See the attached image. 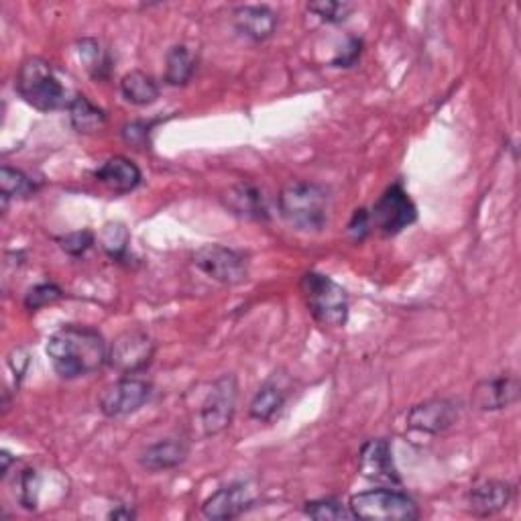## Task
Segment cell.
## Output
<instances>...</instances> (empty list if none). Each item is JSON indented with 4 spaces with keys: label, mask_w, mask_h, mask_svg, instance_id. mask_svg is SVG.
<instances>
[{
    "label": "cell",
    "mask_w": 521,
    "mask_h": 521,
    "mask_svg": "<svg viewBox=\"0 0 521 521\" xmlns=\"http://www.w3.org/2000/svg\"><path fill=\"white\" fill-rule=\"evenodd\" d=\"M361 53H363V41L357 37H351L346 41V45L338 51V55L332 60V66L336 68H353L359 60H361Z\"/></svg>",
    "instance_id": "1f68e13d"
},
{
    "label": "cell",
    "mask_w": 521,
    "mask_h": 521,
    "mask_svg": "<svg viewBox=\"0 0 521 521\" xmlns=\"http://www.w3.org/2000/svg\"><path fill=\"white\" fill-rule=\"evenodd\" d=\"M155 357V342L143 330H127L108 349V365L127 377L143 373Z\"/></svg>",
    "instance_id": "ba28073f"
},
{
    "label": "cell",
    "mask_w": 521,
    "mask_h": 521,
    "mask_svg": "<svg viewBox=\"0 0 521 521\" xmlns=\"http://www.w3.org/2000/svg\"><path fill=\"white\" fill-rule=\"evenodd\" d=\"M300 289L312 316L320 324L340 328L349 320V294L328 275L310 271L302 277Z\"/></svg>",
    "instance_id": "277c9868"
},
{
    "label": "cell",
    "mask_w": 521,
    "mask_h": 521,
    "mask_svg": "<svg viewBox=\"0 0 521 521\" xmlns=\"http://www.w3.org/2000/svg\"><path fill=\"white\" fill-rule=\"evenodd\" d=\"M188 454H190V444L186 440L165 438V440H159V442L147 446L141 452L139 465L147 473H165V471H173L180 465H184Z\"/></svg>",
    "instance_id": "9a60e30c"
},
{
    "label": "cell",
    "mask_w": 521,
    "mask_h": 521,
    "mask_svg": "<svg viewBox=\"0 0 521 521\" xmlns=\"http://www.w3.org/2000/svg\"><path fill=\"white\" fill-rule=\"evenodd\" d=\"M304 513L318 521H340V519H355L353 511L342 507L336 499H316L304 505Z\"/></svg>",
    "instance_id": "4316f807"
},
{
    "label": "cell",
    "mask_w": 521,
    "mask_h": 521,
    "mask_svg": "<svg viewBox=\"0 0 521 521\" xmlns=\"http://www.w3.org/2000/svg\"><path fill=\"white\" fill-rule=\"evenodd\" d=\"M279 210L289 226L320 233L330 218V194L312 182H292L279 194Z\"/></svg>",
    "instance_id": "7a4b0ae2"
},
{
    "label": "cell",
    "mask_w": 521,
    "mask_h": 521,
    "mask_svg": "<svg viewBox=\"0 0 521 521\" xmlns=\"http://www.w3.org/2000/svg\"><path fill=\"white\" fill-rule=\"evenodd\" d=\"M194 265L222 285H241L249 279L247 257L222 245H204L194 253Z\"/></svg>",
    "instance_id": "9c48e42d"
},
{
    "label": "cell",
    "mask_w": 521,
    "mask_h": 521,
    "mask_svg": "<svg viewBox=\"0 0 521 521\" xmlns=\"http://www.w3.org/2000/svg\"><path fill=\"white\" fill-rule=\"evenodd\" d=\"M355 519L371 521H416L420 517L418 503L405 493L393 489H373L357 493L349 501Z\"/></svg>",
    "instance_id": "5b68a950"
},
{
    "label": "cell",
    "mask_w": 521,
    "mask_h": 521,
    "mask_svg": "<svg viewBox=\"0 0 521 521\" xmlns=\"http://www.w3.org/2000/svg\"><path fill=\"white\" fill-rule=\"evenodd\" d=\"M235 19V29L255 41V43H261V41H267L275 29H277V15L275 11H271L269 7H261V5H253V7H239L233 15Z\"/></svg>",
    "instance_id": "e0dca14e"
},
{
    "label": "cell",
    "mask_w": 521,
    "mask_h": 521,
    "mask_svg": "<svg viewBox=\"0 0 521 521\" xmlns=\"http://www.w3.org/2000/svg\"><path fill=\"white\" fill-rule=\"evenodd\" d=\"M70 123L78 133H96L106 125V112L90 102L84 94H78L68 104Z\"/></svg>",
    "instance_id": "7402d4cb"
},
{
    "label": "cell",
    "mask_w": 521,
    "mask_h": 521,
    "mask_svg": "<svg viewBox=\"0 0 521 521\" xmlns=\"http://www.w3.org/2000/svg\"><path fill=\"white\" fill-rule=\"evenodd\" d=\"M94 243H96V237H94V233H90V230H76V233H68L57 239L60 249L72 257H82L86 251L92 249Z\"/></svg>",
    "instance_id": "4dcf8cb0"
},
{
    "label": "cell",
    "mask_w": 521,
    "mask_h": 521,
    "mask_svg": "<svg viewBox=\"0 0 521 521\" xmlns=\"http://www.w3.org/2000/svg\"><path fill=\"white\" fill-rule=\"evenodd\" d=\"M94 176L102 186H106L114 194H129V192L137 190L143 180L141 169L131 159L121 157V155L104 161L94 171Z\"/></svg>",
    "instance_id": "2e32d148"
},
{
    "label": "cell",
    "mask_w": 521,
    "mask_h": 521,
    "mask_svg": "<svg viewBox=\"0 0 521 521\" xmlns=\"http://www.w3.org/2000/svg\"><path fill=\"white\" fill-rule=\"evenodd\" d=\"M513 499V487L503 481H483L475 485L469 493L471 511L475 515L487 517L503 511Z\"/></svg>",
    "instance_id": "ac0fdd59"
},
{
    "label": "cell",
    "mask_w": 521,
    "mask_h": 521,
    "mask_svg": "<svg viewBox=\"0 0 521 521\" xmlns=\"http://www.w3.org/2000/svg\"><path fill=\"white\" fill-rule=\"evenodd\" d=\"M3 479L9 475V469H11V462H13V456L7 452V450H3Z\"/></svg>",
    "instance_id": "d590c367"
},
{
    "label": "cell",
    "mask_w": 521,
    "mask_h": 521,
    "mask_svg": "<svg viewBox=\"0 0 521 521\" xmlns=\"http://www.w3.org/2000/svg\"><path fill=\"white\" fill-rule=\"evenodd\" d=\"M39 493H41V477L35 469H25L21 471L17 479V499L19 503L33 511L39 505Z\"/></svg>",
    "instance_id": "83f0119b"
},
{
    "label": "cell",
    "mask_w": 521,
    "mask_h": 521,
    "mask_svg": "<svg viewBox=\"0 0 521 521\" xmlns=\"http://www.w3.org/2000/svg\"><path fill=\"white\" fill-rule=\"evenodd\" d=\"M45 353L53 371L62 379H80L100 371L108 363L104 336L90 326L70 324L53 332Z\"/></svg>",
    "instance_id": "6da1fadb"
},
{
    "label": "cell",
    "mask_w": 521,
    "mask_h": 521,
    "mask_svg": "<svg viewBox=\"0 0 521 521\" xmlns=\"http://www.w3.org/2000/svg\"><path fill=\"white\" fill-rule=\"evenodd\" d=\"M196 72V55L186 45H173L165 57V82L169 86H188Z\"/></svg>",
    "instance_id": "44dd1931"
},
{
    "label": "cell",
    "mask_w": 521,
    "mask_h": 521,
    "mask_svg": "<svg viewBox=\"0 0 521 521\" xmlns=\"http://www.w3.org/2000/svg\"><path fill=\"white\" fill-rule=\"evenodd\" d=\"M285 401H287L285 387L279 385L275 379H271L253 397L249 414L257 422H271L283 410Z\"/></svg>",
    "instance_id": "ffe728a7"
},
{
    "label": "cell",
    "mask_w": 521,
    "mask_h": 521,
    "mask_svg": "<svg viewBox=\"0 0 521 521\" xmlns=\"http://www.w3.org/2000/svg\"><path fill=\"white\" fill-rule=\"evenodd\" d=\"M100 243L110 259L121 261L129 251V230L119 222H110L102 228Z\"/></svg>",
    "instance_id": "484cf974"
},
{
    "label": "cell",
    "mask_w": 521,
    "mask_h": 521,
    "mask_svg": "<svg viewBox=\"0 0 521 521\" xmlns=\"http://www.w3.org/2000/svg\"><path fill=\"white\" fill-rule=\"evenodd\" d=\"M121 94L127 102L135 106H149L159 98V86L149 74L141 70H133L123 76Z\"/></svg>",
    "instance_id": "603a6c76"
},
{
    "label": "cell",
    "mask_w": 521,
    "mask_h": 521,
    "mask_svg": "<svg viewBox=\"0 0 521 521\" xmlns=\"http://www.w3.org/2000/svg\"><path fill=\"white\" fill-rule=\"evenodd\" d=\"M153 385L145 379L123 377L104 387L98 399V408L106 418H125L139 412L149 403Z\"/></svg>",
    "instance_id": "30bf717a"
},
{
    "label": "cell",
    "mask_w": 521,
    "mask_h": 521,
    "mask_svg": "<svg viewBox=\"0 0 521 521\" xmlns=\"http://www.w3.org/2000/svg\"><path fill=\"white\" fill-rule=\"evenodd\" d=\"M255 505V493L247 483H233L218 489L202 505V515L208 519H235Z\"/></svg>",
    "instance_id": "7c38bea8"
},
{
    "label": "cell",
    "mask_w": 521,
    "mask_h": 521,
    "mask_svg": "<svg viewBox=\"0 0 521 521\" xmlns=\"http://www.w3.org/2000/svg\"><path fill=\"white\" fill-rule=\"evenodd\" d=\"M64 298V292L60 285L55 283H41L29 289V294L25 296V308L31 312H37L45 306H51L55 302H60Z\"/></svg>",
    "instance_id": "f546056e"
},
{
    "label": "cell",
    "mask_w": 521,
    "mask_h": 521,
    "mask_svg": "<svg viewBox=\"0 0 521 521\" xmlns=\"http://www.w3.org/2000/svg\"><path fill=\"white\" fill-rule=\"evenodd\" d=\"M78 55L80 62L84 64L86 72L94 80H106L112 70V62L108 53L102 49V45L96 39H82L78 41Z\"/></svg>",
    "instance_id": "cb8c5ba5"
},
{
    "label": "cell",
    "mask_w": 521,
    "mask_h": 521,
    "mask_svg": "<svg viewBox=\"0 0 521 521\" xmlns=\"http://www.w3.org/2000/svg\"><path fill=\"white\" fill-rule=\"evenodd\" d=\"M369 214L371 224L379 228L385 237L399 235L401 230L412 226L418 220V208L401 184L389 186L375 202Z\"/></svg>",
    "instance_id": "52a82bcc"
},
{
    "label": "cell",
    "mask_w": 521,
    "mask_h": 521,
    "mask_svg": "<svg viewBox=\"0 0 521 521\" xmlns=\"http://www.w3.org/2000/svg\"><path fill=\"white\" fill-rule=\"evenodd\" d=\"M237 397L239 383L235 375H222L212 383L200 408V420L206 436H218L230 428L237 412Z\"/></svg>",
    "instance_id": "8992f818"
},
{
    "label": "cell",
    "mask_w": 521,
    "mask_h": 521,
    "mask_svg": "<svg viewBox=\"0 0 521 521\" xmlns=\"http://www.w3.org/2000/svg\"><path fill=\"white\" fill-rule=\"evenodd\" d=\"M108 517H110V519H135L137 513L131 511V509H127V507H119L117 511H112Z\"/></svg>",
    "instance_id": "e575fe53"
},
{
    "label": "cell",
    "mask_w": 521,
    "mask_h": 521,
    "mask_svg": "<svg viewBox=\"0 0 521 521\" xmlns=\"http://www.w3.org/2000/svg\"><path fill=\"white\" fill-rule=\"evenodd\" d=\"M521 383L515 375H499L483 379L475 385L471 403L479 412H501L519 401Z\"/></svg>",
    "instance_id": "8fae6325"
},
{
    "label": "cell",
    "mask_w": 521,
    "mask_h": 521,
    "mask_svg": "<svg viewBox=\"0 0 521 521\" xmlns=\"http://www.w3.org/2000/svg\"><path fill=\"white\" fill-rule=\"evenodd\" d=\"M353 9L355 7L351 3H338V0H320V3L308 5L310 13H314L320 21L330 23V25H338L349 19Z\"/></svg>",
    "instance_id": "f1b7e54d"
},
{
    "label": "cell",
    "mask_w": 521,
    "mask_h": 521,
    "mask_svg": "<svg viewBox=\"0 0 521 521\" xmlns=\"http://www.w3.org/2000/svg\"><path fill=\"white\" fill-rule=\"evenodd\" d=\"M371 228H373V224H371V214H369L365 208H361V210H357V212L353 214V218H351V222H349V237H351L355 243H361V241H365V239L369 237Z\"/></svg>",
    "instance_id": "836d02e7"
},
{
    "label": "cell",
    "mask_w": 521,
    "mask_h": 521,
    "mask_svg": "<svg viewBox=\"0 0 521 521\" xmlns=\"http://www.w3.org/2000/svg\"><path fill=\"white\" fill-rule=\"evenodd\" d=\"M123 139L125 143L133 145L135 149H147L149 147V135L151 127L147 123H129L123 127Z\"/></svg>",
    "instance_id": "d6a6232c"
},
{
    "label": "cell",
    "mask_w": 521,
    "mask_h": 521,
    "mask_svg": "<svg viewBox=\"0 0 521 521\" xmlns=\"http://www.w3.org/2000/svg\"><path fill=\"white\" fill-rule=\"evenodd\" d=\"M226 208L247 220H267L269 210L263 192L251 184H239L224 194Z\"/></svg>",
    "instance_id": "d6986e66"
},
{
    "label": "cell",
    "mask_w": 521,
    "mask_h": 521,
    "mask_svg": "<svg viewBox=\"0 0 521 521\" xmlns=\"http://www.w3.org/2000/svg\"><path fill=\"white\" fill-rule=\"evenodd\" d=\"M37 192L35 182L25 176L23 171L13 167H3L0 171V196H3V206H9L11 198H29Z\"/></svg>",
    "instance_id": "d4e9b609"
},
{
    "label": "cell",
    "mask_w": 521,
    "mask_h": 521,
    "mask_svg": "<svg viewBox=\"0 0 521 521\" xmlns=\"http://www.w3.org/2000/svg\"><path fill=\"white\" fill-rule=\"evenodd\" d=\"M15 88L29 106L41 112H53L70 104L60 78L55 76L51 64L41 57H27L21 64Z\"/></svg>",
    "instance_id": "3957f363"
},
{
    "label": "cell",
    "mask_w": 521,
    "mask_h": 521,
    "mask_svg": "<svg viewBox=\"0 0 521 521\" xmlns=\"http://www.w3.org/2000/svg\"><path fill=\"white\" fill-rule=\"evenodd\" d=\"M359 469L361 475L369 481L375 483H385V485H399V473L395 469L391 446L387 440H369L361 448L359 456Z\"/></svg>",
    "instance_id": "5bb4252c"
},
{
    "label": "cell",
    "mask_w": 521,
    "mask_h": 521,
    "mask_svg": "<svg viewBox=\"0 0 521 521\" xmlns=\"http://www.w3.org/2000/svg\"><path fill=\"white\" fill-rule=\"evenodd\" d=\"M460 416L458 405L450 399H430L424 401L408 414V426L426 434H440L456 424Z\"/></svg>",
    "instance_id": "4fadbf2b"
}]
</instances>
